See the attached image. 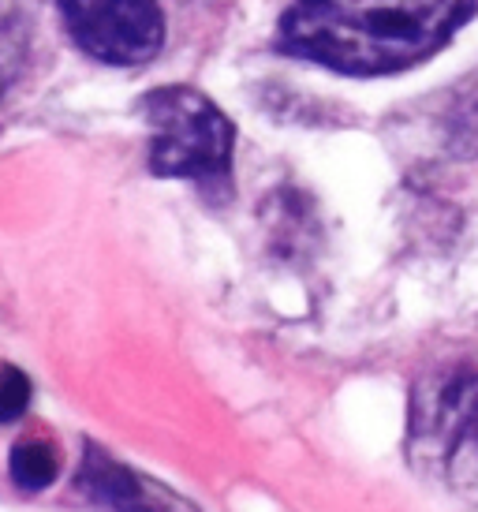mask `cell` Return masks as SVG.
Wrapping results in <instances>:
<instances>
[{
  "mask_svg": "<svg viewBox=\"0 0 478 512\" xmlns=\"http://www.w3.org/2000/svg\"><path fill=\"white\" fill-rule=\"evenodd\" d=\"M478 0H296L281 23L288 53L344 75H389L426 60Z\"/></svg>",
  "mask_w": 478,
  "mask_h": 512,
  "instance_id": "6da1fadb",
  "label": "cell"
},
{
  "mask_svg": "<svg viewBox=\"0 0 478 512\" xmlns=\"http://www.w3.org/2000/svg\"><path fill=\"white\" fill-rule=\"evenodd\" d=\"M150 124V169L157 176L225 184L232 169V120L191 86H161L142 98Z\"/></svg>",
  "mask_w": 478,
  "mask_h": 512,
  "instance_id": "7a4b0ae2",
  "label": "cell"
},
{
  "mask_svg": "<svg viewBox=\"0 0 478 512\" xmlns=\"http://www.w3.org/2000/svg\"><path fill=\"white\" fill-rule=\"evenodd\" d=\"M411 464L478 505V374L449 378L415 400Z\"/></svg>",
  "mask_w": 478,
  "mask_h": 512,
  "instance_id": "3957f363",
  "label": "cell"
},
{
  "mask_svg": "<svg viewBox=\"0 0 478 512\" xmlns=\"http://www.w3.org/2000/svg\"><path fill=\"white\" fill-rule=\"evenodd\" d=\"M75 45L105 64H146L165 42L161 0H57Z\"/></svg>",
  "mask_w": 478,
  "mask_h": 512,
  "instance_id": "277c9868",
  "label": "cell"
},
{
  "mask_svg": "<svg viewBox=\"0 0 478 512\" xmlns=\"http://www.w3.org/2000/svg\"><path fill=\"white\" fill-rule=\"evenodd\" d=\"M79 486L101 505H109L113 512H198L195 505L169 490V486L154 483L150 475L124 468L120 460L109 453H101L90 441L83 456V471H79Z\"/></svg>",
  "mask_w": 478,
  "mask_h": 512,
  "instance_id": "5b68a950",
  "label": "cell"
},
{
  "mask_svg": "<svg viewBox=\"0 0 478 512\" xmlns=\"http://www.w3.org/2000/svg\"><path fill=\"white\" fill-rule=\"evenodd\" d=\"M30 45L27 0H0V94L12 86Z\"/></svg>",
  "mask_w": 478,
  "mask_h": 512,
  "instance_id": "8992f818",
  "label": "cell"
},
{
  "mask_svg": "<svg viewBox=\"0 0 478 512\" xmlns=\"http://www.w3.org/2000/svg\"><path fill=\"white\" fill-rule=\"evenodd\" d=\"M57 471H60V456L49 441L30 438L12 449V483L19 490H27V494L45 490V486L57 479Z\"/></svg>",
  "mask_w": 478,
  "mask_h": 512,
  "instance_id": "52a82bcc",
  "label": "cell"
},
{
  "mask_svg": "<svg viewBox=\"0 0 478 512\" xmlns=\"http://www.w3.org/2000/svg\"><path fill=\"white\" fill-rule=\"evenodd\" d=\"M30 404V382L23 370L0 367V423H15Z\"/></svg>",
  "mask_w": 478,
  "mask_h": 512,
  "instance_id": "ba28073f",
  "label": "cell"
},
{
  "mask_svg": "<svg viewBox=\"0 0 478 512\" xmlns=\"http://www.w3.org/2000/svg\"><path fill=\"white\" fill-rule=\"evenodd\" d=\"M460 116H464V135L471 139V143H478V101L475 105H467Z\"/></svg>",
  "mask_w": 478,
  "mask_h": 512,
  "instance_id": "9c48e42d",
  "label": "cell"
}]
</instances>
